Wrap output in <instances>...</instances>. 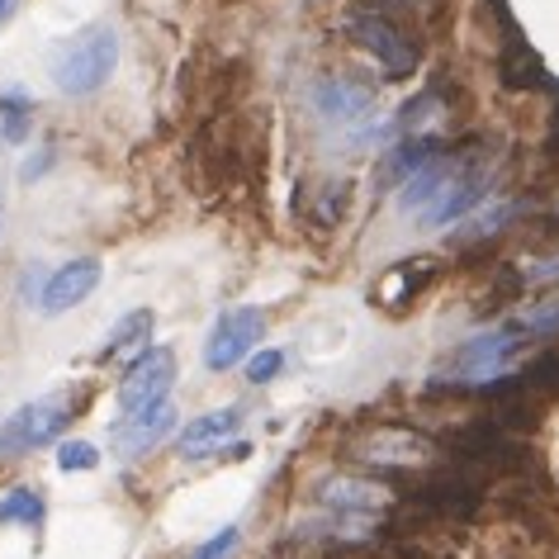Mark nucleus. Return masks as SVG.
<instances>
[{
  "instance_id": "f257e3e1",
  "label": "nucleus",
  "mask_w": 559,
  "mask_h": 559,
  "mask_svg": "<svg viewBox=\"0 0 559 559\" xmlns=\"http://www.w3.org/2000/svg\"><path fill=\"white\" fill-rule=\"evenodd\" d=\"M115 67H119V38L109 24H95V29H81L72 44L62 48L58 67H52V81H58V91H67V95H91L115 76Z\"/></svg>"
},
{
  "instance_id": "f03ea898",
  "label": "nucleus",
  "mask_w": 559,
  "mask_h": 559,
  "mask_svg": "<svg viewBox=\"0 0 559 559\" xmlns=\"http://www.w3.org/2000/svg\"><path fill=\"white\" fill-rule=\"evenodd\" d=\"M346 34L356 38L370 58H380V67L389 76H413L423 67V44L408 34V24L399 15H380V10H356L346 15Z\"/></svg>"
},
{
  "instance_id": "7ed1b4c3",
  "label": "nucleus",
  "mask_w": 559,
  "mask_h": 559,
  "mask_svg": "<svg viewBox=\"0 0 559 559\" xmlns=\"http://www.w3.org/2000/svg\"><path fill=\"white\" fill-rule=\"evenodd\" d=\"M171 384H176V356L171 346H152V352H143L138 360H129V374H123L119 384V413L123 417H143L152 413L157 403L171 399Z\"/></svg>"
},
{
  "instance_id": "20e7f679",
  "label": "nucleus",
  "mask_w": 559,
  "mask_h": 559,
  "mask_svg": "<svg viewBox=\"0 0 559 559\" xmlns=\"http://www.w3.org/2000/svg\"><path fill=\"white\" fill-rule=\"evenodd\" d=\"M72 403L62 399H34L0 427V451H38V445H52V437H62L67 423H72Z\"/></svg>"
},
{
  "instance_id": "39448f33",
  "label": "nucleus",
  "mask_w": 559,
  "mask_h": 559,
  "mask_svg": "<svg viewBox=\"0 0 559 559\" xmlns=\"http://www.w3.org/2000/svg\"><path fill=\"white\" fill-rule=\"evenodd\" d=\"M261 332H265V313L261 309H233V313H223L218 323H214V332H209V342H204L209 370L242 366V360L251 356V346L261 342Z\"/></svg>"
},
{
  "instance_id": "423d86ee",
  "label": "nucleus",
  "mask_w": 559,
  "mask_h": 559,
  "mask_svg": "<svg viewBox=\"0 0 559 559\" xmlns=\"http://www.w3.org/2000/svg\"><path fill=\"white\" fill-rule=\"evenodd\" d=\"M100 261L95 257H81V261H67L58 265L48 280H44V295H38V309L44 313H67L76 309V304H86L95 295V285H100Z\"/></svg>"
},
{
  "instance_id": "0eeeda50",
  "label": "nucleus",
  "mask_w": 559,
  "mask_h": 559,
  "mask_svg": "<svg viewBox=\"0 0 559 559\" xmlns=\"http://www.w3.org/2000/svg\"><path fill=\"white\" fill-rule=\"evenodd\" d=\"M484 190H488V171H479V166H455L451 180H445L441 194L431 200V209L423 214V223H427V228H445V223L474 214V204L484 200Z\"/></svg>"
},
{
  "instance_id": "6e6552de",
  "label": "nucleus",
  "mask_w": 559,
  "mask_h": 559,
  "mask_svg": "<svg viewBox=\"0 0 559 559\" xmlns=\"http://www.w3.org/2000/svg\"><path fill=\"white\" fill-rule=\"evenodd\" d=\"M237 427H242V408H214L204 417H194V423L180 431V455L186 460H204V455H218L223 445L237 437Z\"/></svg>"
},
{
  "instance_id": "1a4fd4ad",
  "label": "nucleus",
  "mask_w": 559,
  "mask_h": 559,
  "mask_svg": "<svg viewBox=\"0 0 559 559\" xmlns=\"http://www.w3.org/2000/svg\"><path fill=\"white\" fill-rule=\"evenodd\" d=\"M431 280H437V265H431L427 257L403 261V265H394V271L380 280V304H384V309H394V313H408L413 304L431 289Z\"/></svg>"
},
{
  "instance_id": "9d476101",
  "label": "nucleus",
  "mask_w": 559,
  "mask_h": 559,
  "mask_svg": "<svg viewBox=\"0 0 559 559\" xmlns=\"http://www.w3.org/2000/svg\"><path fill=\"white\" fill-rule=\"evenodd\" d=\"M176 427V403L166 399V403H157L152 413H143V417H123V427H119V455L123 460H138V455H147L152 445H157L166 431Z\"/></svg>"
},
{
  "instance_id": "9b49d317",
  "label": "nucleus",
  "mask_w": 559,
  "mask_h": 559,
  "mask_svg": "<svg viewBox=\"0 0 559 559\" xmlns=\"http://www.w3.org/2000/svg\"><path fill=\"white\" fill-rule=\"evenodd\" d=\"M370 105H374L370 86H360L352 76H323L313 86V109L323 119H352V115H366Z\"/></svg>"
},
{
  "instance_id": "f8f14e48",
  "label": "nucleus",
  "mask_w": 559,
  "mask_h": 559,
  "mask_svg": "<svg viewBox=\"0 0 559 559\" xmlns=\"http://www.w3.org/2000/svg\"><path fill=\"white\" fill-rule=\"evenodd\" d=\"M508 44H512V52H502V86L508 91H545L550 86V76H545V67H540L536 52H531L526 38L512 34Z\"/></svg>"
},
{
  "instance_id": "ddd939ff",
  "label": "nucleus",
  "mask_w": 559,
  "mask_h": 559,
  "mask_svg": "<svg viewBox=\"0 0 559 559\" xmlns=\"http://www.w3.org/2000/svg\"><path fill=\"white\" fill-rule=\"evenodd\" d=\"M441 152H445V147H441L431 133H423V138H408V143H399V147L384 157V180H413L417 171H423V166L437 162Z\"/></svg>"
},
{
  "instance_id": "4468645a",
  "label": "nucleus",
  "mask_w": 559,
  "mask_h": 559,
  "mask_svg": "<svg viewBox=\"0 0 559 559\" xmlns=\"http://www.w3.org/2000/svg\"><path fill=\"white\" fill-rule=\"evenodd\" d=\"M44 498L34 493V488H10L5 498H0V522H20V526H38L44 522Z\"/></svg>"
},
{
  "instance_id": "2eb2a0df",
  "label": "nucleus",
  "mask_w": 559,
  "mask_h": 559,
  "mask_svg": "<svg viewBox=\"0 0 559 559\" xmlns=\"http://www.w3.org/2000/svg\"><path fill=\"white\" fill-rule=\"evenodd\" d=\"M147 332H152V313L147 309H138V313H129V318H123V328L115 332V337H109L105 342V360H115L119 352H129V346H138V342H143L147 337Z\"/></svg>"
},
{
  "instance_id": "dca6fc26",
  "label": "nucleus",
  "mask_w": 559,
  "mask_h": 559,
  "mask_svg": "<svg viewBox=\"0 0 559 559\" xmlns=\"http://www.w3.org/2000/svg\"><path fill=\"white\" fill-rule=\"evenodd\" d=\"M100 465V451L91 441H62L58 445V469L62 474H81V469H95Z\"/></svg>"
},
{
  "instance_id": "f3484780",
  "label": "nucleus",
  "mask_w": 559,
  "mask_h": 559,
  "mask_svg": "<svg viewBox=\"0 0 559 559\" xmlns=\"http://www.w3.org/2000/svg\"><path fill=\"white\" fill-rule=\"evenodd\" d=\"M280 370H285V352H257L247 360V380L251 384H271Z\"/></svg>"
},
{
  "instance_id": "a211bd4d",
  "label": "nucleus",
  "mask_w": 559,
  "mask_h": 559,
  "mask_svg": "<svg viewBox=\"0 0 559 559\" xmlns=\"http://www.w3.org/2000/svg\"><path fill=\"white\" fill-rule=\"evenodd\" d=\"M233 545H237V526H223L218 536H214V540H204V545H200V550H194L190 559H228Z\"/></svg>"
},
{
  "instance_id": "6ab92c4d",
  "label": "nucleus",
  "mask_w": 559,
  "mask_h": 559,
  "mask_svg": "<svg viewBox=\"0 0 559 559\" xmlns=\"http://www.w3.org/2000/svg\"><path fill=\"white\" fill-rule=\"evenodd\" d=\"M15 10H20V0H0V24L15 20Z\"/></svg>"
}]
</instances>
